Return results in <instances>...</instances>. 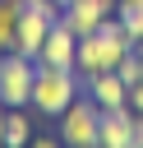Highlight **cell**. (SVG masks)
Masks as SVG:
<instances>
[{"label": "cell", "mask_w": 143, "mask_h": 148, "mask_svg": "<svg viewBox=\"0 0 143 148\" xmlns=\"http://www.w3.org/2000/svg\"><path fill=\"white\" fill-rule=\"evenodd\" d=\"M83 92L78 69H60V65H42L37 60V79H32V111L60 120V111Z\"/></svg>", "instance_id": "1"}, {"label": "cell", "mask_w": 143, "mask_h": 148, "mask_svg": "<svg viewBox=\"0 0 143 148\" xmlns=\"http://www.w3.org/2000/svg\"><path fill=\"white\" fill-rule=\"evenodd\" d=\"M97 125H101V106L88 92H78L60 111V143L65 148H97Z\"/></svg>", "instance_id": "2"}, {"label": "cell", "mask_w": 143, "mask_h": 148, "mask_svg": "<svg viewBox=\"0 0 143 148\" xmlns=\"http://www.w3.org/2000/svg\"><path fill=\"white\" fill-rule=\"evenodd\" d=\"M37 60L23 51H0V106H32Z\"/></svg>", "instance_id": "3"}, {"label": "cell", "mask_w": 143, "mask_h": 148, "mask_svg": "<svg viewBox=\"0 0 143 148\" xmlns=\"http://www.w3.org/2000/svg\"><path fill=\"white\" fill-rule=\"evenodd\" d=\"M74 56H78V32L60 18V23H51V32H46V42H42V51H37V60L42 65H60V69H74Z\"/></svg>", "instance_id": "4"}, {"label": "cell", "mask_w": 143, "mask_h": 148, "mask_svg": "<svg viewBox=\"0 0 143 148\" xmlns=\"http://www.w3.org/2000/svg\"><path fill=\"white\" fill-rule=\"evenodd\" d=\"M111 14H115V0H69V5H65V23H69L78 37L97 32Z\"/></svg>", "instance_id": "5"}, {"label": "cell", "mask_w": 143, "mask_h": 148, "mask_svg": "<svg viewBox=\"0 0 143 148\" xmlns=\"http://www.w3.org/2000/svg\"><path fill=\"white\" fill-rule=\"evenodd\" d=\"M83 92H88L101 111H111V106H129V83H125L115 69H101V74L83 79Z\"/></svg>", "instance_id": "6"}, {"label": "cell", "mask_w": 143, "mask_h": 148, "mask_svg": "<svg viewBox=\"0 0 143 148\" xmlns=\"http://www.w3.org/2000/svg\"><path fill=\"white\" fill-rule=\"evenodd\" d=\"M129 120H134V106H111V111H101L97 148H134V139H129Z\"/></svg>", "instance_id": "7"}, {"label": "cell", "mask_w": 143, "mask_h": 148, "mask_svg": "<svg viewBox=\"0 0 143 148\" xmlns=\"http://www.w3.org/2000/svg\"><path fill=\"white\" fill-rule=\"evenodd\" d=\"M46 32H51V23L42 18V14H18V32H14V51H23V56H32L37 60V51H42V42H46Z\"/></svg>", "instance_id": "8"}, {"label": "cell", "mask_w": 143, "mask_h": 148, "mask_svg": "<svg viewBox=\"0 0 143 148\" xmlns=\"http://www.w3.org/2000/svg\"><path fill=\"white\" fill-rule=\"evenodd\" d=\"M28 143H32L28 106H5V148H28Z\"/></svg>", "instance_id": "9"}, {"label": "cell", "mask_w": 143, "mask_h": 148, "mask_svg": "<svg viewBox=\"0 0 143 148\" xmlns=\"http://www.w3.org/2000/svg\"><path fill=\"white\" fill-rule=\"evenodd\" d=\"M18 14H23V0H0V51H14Z\"/></svg>", "instance_id": "10"}, {"label": "cell", "mask_w": 143, "mask_h": 148, "mask_svg": "<svg viewBox=\"0 0 143 148\" xmlns=\"http://www.w3.org/2000/svg\"><path fill=\"white\" fill-rule=\"evenodd\" d=\"M115 18L125 23L134 42H143V0H115Z\"/></svg>", "instance_id": "11"}, {"label": "cell", "mask_w": 143, "mask_h": 148, "mask_svg": "<svg viewBox=\"0 0 143 148\" xmlns=\"http://www.w3.org/2000/svg\"><path fill=\"white\" fill-rule=\"evenodd\" d=\"M23 9H28V14H42L46 23H60V18H65V5H60V0H23Z\"/></svg>", "instance_id": "12"}, {"label": "cell", "mask_w": 143, "mask_h": 148, "mask_svg": "<svg viewBox=\"0 0 143 148\" xmlns=\"http://www.w3.org/2000/svg\"><path fill=\"white\" fill-rule=\"evenodd\" d=\"M115 74H120L125 83H138V79H143V65H138V56H134V46H129V56H125V60L115 65Z\"/></svg>", "instance_id": "13"}, {"label": "cell", "mask_w": 143, "mask_h": 148, "mask_svg": "<svg viewBox=\"0 0 143 148\" xmlns=\"http://www.w3.org/2000/svg\"><path fill=\"white\" fill-rule=\"evenodd\" d=\"M129 106H134V111H143V79H138V83H129Z\"/></svg>", "instance_id": "14"}, {"label": "cell", "mask_w": 143, "mask_h": 148, "mask_svg": "<svg viewBox=\"0 0 143 148\" xmlns=\"http://www.w3.org/2000/svg\"><path fill=\"white\" fill-rule=\"evenodd\" d=\"M28 148H65V143H60V134H55V139H46V134H32V143H28Z\"/></svg>", "instance_id": "15"}, {"label": "cell", "mask_w": 143, "mask_h": 148, "mask_svg": "<svg viewBox=\"0 0 143 148\" xmlns=\"http://www.w3.org/2000/svg\"><path fill=\"white\" fill-rule=\"evenodd\" d=\"M0 148H5V106H0Z\"/></svg>", "instance_id": "16"}, {"label": "cell", "mask_w": 143, "mask_h": 148, "mask_svg": "<svg viewBox=\"0 0 143 148\" xmlns=\"http://www.w3.org/2000/svg\"><path fill=\"white\" fill-rule=\"evenodd\" d=\"M60 5H69V0H60Z\"/></svg>", "instance_id": "17"}]
</instances>
